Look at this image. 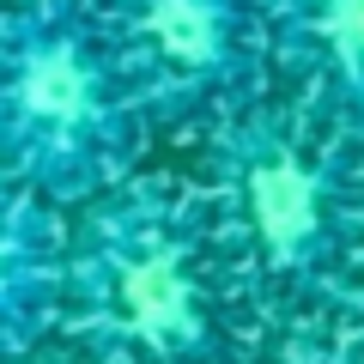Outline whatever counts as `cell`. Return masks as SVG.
<instances>
[{"label": "cell", "instance_id": "1", "mask_svg": "<svg viewBox=\"0 0 364 364\" xmlns=\"http://www.w3.org/2000/svg\"><path fill=\"white\" fill-rule=\"evenodd\" d=\"M195 188L255 322L304 328L364 298V146L291 97L267 91L213 128Z\"/></svg>", "mask_w": 364, "mask_h": 364}, {"label": "cell", "instance_id": "2", "mask_svg": "<svg viewBox=\"0 0 364 364\" xmlns=\"http://www.w3.org/2000/svg\"><path fill=\"white\" fill-rule=\"evenodd\" d=\"M249 328L200 188L134 176L73 213L61 346L85 364H243Z\"/></svg>", "mask_w": 364, "mask_h": 364}, {"label": "cell", "instance_id": "3", "mask_svg": "<svg viewBox=\"0 0 364 364\" xmlns=\"http://www.w3.org/2000/svg\"><path fill=\"white\" fill-rule=\"evenodd\" d=\"M152 122L140 116L91 0H13L0 25V158L6 188L85 213L134 182Z\"/></svg>", "mask_w": 364, "mask_h": 364}, {"label": "cell", "instance_id": "4", "mask_svg": "<svg viewBox=\"0 0 364 364\" xmlns=\"http://www.w3.org/2000/svg\"><path fill=\"white\" fill-rule=\"evenodd\" d=\"M152 134H200L273 91L261 0H91Z\"/></svg>", "mask_w": 364, "mask_h": 364}, {"label": "cell", "instance_id": "5", "mask_svg": "<svg viewBox=\"0 0 364 364\" xmlns=\"http://www.w3.org/2000/svg\"><path fill=\"white\" fill-rule=\"evenodd\" d=\"M273 91L364 146V0H261Z\"/></svg>", "mask_w": 364, "mask_h": 364}, {"label": "cell", "instance_id": "6", "mask_svg": "<svg viewBox=\"0 0 364 364\" xmlns=\"http://www.w3.org/2000/svg\"><path fill=\"white\" fill-rule=\"evenodd\" d=\"M67 261H73V219L25 188H6V213H0V346L6 358L61 340Z\"/></svg>", "mask_w": 364, "mask_h": 364}, {"label": "cell", "instance_id": "7", "mask_svg": "<svg viewBox=\"0 0 364 364\" xmlns=\"http://www.w3.org/2000/svg\"><path fill=\"white\" fill-rule=\"evenodd\" d=\"M6 364H85L73 346H61V340H49V346H37V352H18V358H6Z\"/></svg>", "mask_w": 364, "mask_h": 364}]
</instances>
